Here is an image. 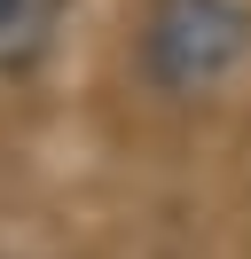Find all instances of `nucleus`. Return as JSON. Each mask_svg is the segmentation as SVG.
Masks as SVG:
<instances>
[{
    "instance_id": "f257e3e1",
    "label": "nucleus",
    "mask_w": 251,
    "mask_h": 259,
    "mask_svg": "<svg viewBox=\"0 0 251 259\" xmlns=\"http://www.w3.org/2000/svg\"><path fill=\"white\" fill-rule=\"evenodd\" d=\"M251 48V8L243 0H149L141 16V71L165 95H204L220 87Z\"/></svg>"
},
{
    "instance_id": "f03ea898",
    "label": "nucleus",
    "mask_w": 251,
    "mask_h": 259,
    "mask_svg": "<svg viewBox=\"0 0 251 259\" xmlns=\"http://www.w3.org/2000/svg\"><path fill=\"white\" fill-rule=\"evenodd\" d=\"M16 8H24V0H0V24H8V16H16Z\"/></svg>"
}]
</instances>
